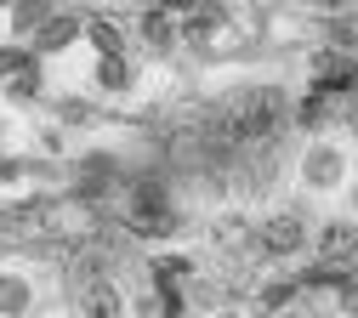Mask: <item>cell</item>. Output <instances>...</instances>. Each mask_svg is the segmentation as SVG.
Segmentation results:
<instances>
[{
    "label": "cell",
    "instance_id": "cell-8",
    "mask_svg": "<svg viewBox=\"0 0 358 318\" xmlns=\"http://www.w3.org/2000/svg\"><path fill=\"white\" fill-rule=\"evenodd\" d=\"M352 245H358L352 227H330V233H324V261H347V256H352Z\"/></svg>",
    "mask_w": 358,
    "mask_h": 318
},
{
    "label": "cell",
    "instance_id": "cell-20",
    "mask_svg": "<svg viewBox=\"0 0 358 318\" xmlns=\"http://www.w3.org/2000/svg\"><path fill=\"white\" fill-rule=\"evenodd\" d=\"M17 171H23V165H17V159H0V176H6V182H12V176H17Z\"/></svg>",
    "mask_w": 358,
    "mask_h": 318
},
{
    "label": "cell",
    "instance_id": "cell-3",
    "mask_svg": "<svg viewBox=\"0 0 358 318\" xmlns=\"http://www.w3.org/2000/svg\"><path fill=\"white\" fill-rule=\"evenodd\" d=\"M74 17L69 12H46V17H40V29H34V45H40V52H57V45H69L74 40Z\"/></svg>",
    "mask_w": 358,
    "mask_h": 318
},
{
    "label": "cell",
    "instance_id": "cell-5",
    "mask_svg": "<svg viewBox=\"0 0 358 318\" xmlns=\"http://www.w3.org/2000/svg\"><path fill=\"white\" fill-rule=\"evenodd\" d=\"M108 182H114V159L108 154H92V159L80 165V194H103Z\"/></svg>",
    "mask_w": 358,
    "mask_h": 318
},
{
    "label": "cell",
    "instance_id": "cell-7",
    "mask_svg": "<svg viewBox=\"0 0 358 318\" xmlns=\"http://www.w3.org/2000/svg\"><path fill=\"white\" fill-rule=\"evenodd\" d=\"M341 176V154L336 148H313L307 154V182H336Z\"/></svg>",
    "mask_w": 358,
    "mask_h": 318
},
{
    "label": "cell",
    "instance_id": "cell-12",
    "mask_svg": "<svg viewBox=\"0 0 358 318\" xmlns=\"http://www.w3.org/2000/svg\"><path fill=\"white\" fill-rule=\"evenodd\" d=\"M336 45H358V17H330V29H324Z\"/></svg>",
    "mask_w": 358,
    "mask_h": 318
},
{
    "label": "cell",
    "instance_id": "cell-16",
    "mask_svg": "<svg viewBox=\"0 0 358 318\" xmlns=\"http://www.w3.org/2000/svg\"><path fill=\"white\" fill-rule=\"evenodd\" d=\"M296 120H301V125H319V120H324V97H307Z\"/></svg>",
    "mask_w": 358,
    "mask_h": 318
},
{
    "label": "cell",
    "instance_id": "cell-15",
    "mask_svg": "<svg viewBox=\"0 0 358 318\" xmlns=\"http://www.w3.org/2000/svg\"><path fill=\"white\" fill-rule=\"evenodd\" d=\"M290 296H296V284H267L262 290V307H285Z\"/></svg>",
    "mask_w": 358,
    "mask_h": 318
},
{
    "label": "cell",
    "instance_id": "cell-13",
    "mask_svg": "<svg viewBox=\"0 0 358 318\" xmlns=\"http://www.w3.org/2000/svg\"><path fill=\"white\" fill-rule=\"evenodd\" d=\"M97 80H103V85H108V91H125V80H131V74H125V63H120V57H108V63H103V74H97Z\"/></svg>",
    "mask_w": 358,
    "mask_h": 318
},
{
    "label": "cell",
    "instance_id": "cell-11",
    "mask_svg": "<svg viewBox=\"0 0 358 318\" xmlns=\"http://www.w3.org/2000/svg\"><path fill=\"white\" fill-rule=\"evenodd\" d=\"M216 23H222V12H216V6H194V12L182 17V29H188V34H210Z\"/></svg>",
    "mask_w": 358,
    "mask_h": 318
},
{
    "label": "cell",
    "instance_id": "cell-9",
    "mask_svg": "<svg viewBox=\"0 0 358 318\" xmlns=\"http://www.w3.org/2000/svg\"><path fill=\"white\" fill-rule=\"evenodd\" d=\"M188 273H194V261H188V256H159V261H154V279H159L165 290H171L176 279H188Z\"/></svg>",
    "mask_w": 358,
    "mask_h": 318
},
{
    "label": "cell",
    "instance_id": "cell-17",
    "mask_svg": "<svg viewBox=\"0 0 358 318\" xmlns=\"http://www.w3.org/2000/svg\"><path fill=\"white\" fill-rule=\"evenodd\" d=\"M29 68V57H17V52H0V74H23Z\"/></svg>",
    "mask_w": 358,
    "mask_h": 318
},
{
    "label": "cell",
    "instance_id": "cell-14",
    "mask_svg": "<svg viewBox=\"0 0 358 318\" xmlns=\"http://www.w3.org/2000/svg\"><path fill=\"white\" fill-rule=\"evenodd\" d=\"M92 40L103 45V52H108V57H120V34H114L108 23H92Z\"/></svg>",
    "mask_w": 358,
    "mask_h": 318
},
{
    "label": "cell",
    "instance_id": "cell-4",
    "mask_svg": "<svg viewBox=\"0 0 358 318\" xmlns=\"http://www.w3.org/2000/svg\"><path fill=\"white\" fill-rule=\"evenodd\" d=\"M137 34H143L148 45H171V34H176V17H171L165 6H148V12L137 17Z\"/></svg>",
    "mask_w": 358,
    "mask_h": 318
},
{
    "label": "cell",
    "instance_id": "cell-1",
    "mask_svg": "<svg viewBox=\"0 0 358 318\" xmlns=\"http://www.w3.org/2000/svg\"><path fill=\"white\" fill-rule=\"evenodd\" d=\"M301 239H307V227L296 222V216H273L262 227V250H273V256H290V250H301Z\"/></svg>",
    "mask_w": 358,
    "mask_h": 318
},
{
    "label": "cell",
    "instance_id": "cell-10",
    "mask_svg": "<svg viewBox=\"0 0 358 318\" xmlns=\"http://www.w3.org/2000/svg\"><path fill=\"white\" fill-rule=\"evenodd\" d=\"M23 307H29V284L0 273V312H23Z\"/></svg>",
    "mask_w": 358,
    "mask_h": 318
},
{
    "label": "cell",
    "instance_id": "cell-18",
    "mask_svg": "<svg viewBox=\"0 0 358 318\" xmlns=\"http://www.w3.org/2000/svg\"><path fill=\"white\" fill-rule=\"evenodd\" d=\"M34 85H40V80H34V68H23V74L12 80V91H17V97H34Z\"/></svg>",
    "mask_w": 358,
    "mask_h": 318
},
{
    "label": "cell",
    "instance_id": "cell-2",
    "mask_svg": "<svg viewBox=\"0 0 358 318\" xmlns=\"http://www.w3.org/2000/svg\"><path fill=\"white\" fill-rule=\"evenodd\" d=\"M313 74H319V85H341V91L358 85V63L341 57V52H319V57H313Z\"/></svg>",
    "mask_w": 358,
    "mask_h": 318
},
{
    "label": "cell",
    "instance_id": "cell-6",
    "mask_svg": "<svg viewBox=\"0 0 358 318\" xmlns=\"http://www.w3.org/2000/svg\"><path fill=\"white\" fill-rule=\"evenodd\" d=\"M85 312L92 318H120V296H114V284H85Z\"/></svg>",
    "mask_w": 358,
    "mask_h": 318
},
{
    "label": "cell",
    "instance_id": "cell-19",
    "mask_svg": "<svg viewBox=\"0 0 358 318\" xmlns=\"http://www.w3.org/2000/svg\"><path fill=\"white\" fill-rule=\"evenodd\" d=\"M341 296H347V312H358V279H352V284H341Z\"/></svg>",
    "mask_w": 358,
    "mask_h": 318
}]
</instances>
